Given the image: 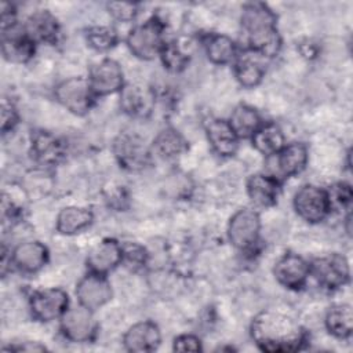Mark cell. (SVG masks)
Returning a JSON list of instances; mask_svg holds the SVG:
<instances>
[{
    "label": "cell",
    "mask_w": 353,
    "mask_h": 353,
    "mask_svg": "<svg viewBox=\"0 0 353 353\" xmlns=\"http://www.w3.org/2000/svg\"><path fill=\"white\" fill-rule=\"evenodd\" d=\"M91 312L80 303L68 309L61 317V332L63 336L76 343L92 341L97 334V323Z\"/></svg>",
    "instance_id": "cell-8"
},
{
    "label": "cell",
    "mask_w": 353,
    "mask_h": 353,
    "mask_svg": "<svg viewBox=\"0 0 353 353\" xmlns=\"http://www.w3.org/2000/svg\"><path fill=\"white\" fill-rule=\"evenodd\" d=\"M327 192L331 210L332 208H350L352 203V189L347 183H335L330 186Z\"/></svg>",
    "instance_id": "cell-33"
},
{
    "label": "cell",
    "mask_w": 353,
    "mask_h": 353,
    "mask_svg": "<svg viewBox=\"0 0 353 353\" xmlns=\"http://www.w3.org/2000/svg\"><path fill=\"white\" fill-rule=\"evenodd\" d=\"M276 15L265 3H248L243 8L241 26L250 51L262 58L274 57L281 46L276 28Z\"/></svg>",
    "instance_id": "cell-2"
},
{
    "label": "cell",
    "mask_w": 353,
    "mask_h": 353,
    "mask_svg": "<svg viewBox=\"0 0 353 353\" xmlns=\"http://www.w3.org/2000/svg\"><path fill=\"white\" fill-rule=\"evenodd\" d=\"M113 150L119 163L128 170H139L145 167L149 160V150L145 142L137 135H119L114 141Z\"/></svg>",
    "instance_id": "cell-15"
},
{
    "label": "cell",
    "mask_w": 353,
    "mask_h": 353,
    "mask_svg": "<svg viewBox=\"0 0 353 353\" xmlns=\"http://www.w3.org/2000/svg\"><path fill=\"white\" fill-rule=\"evenodd\" d=\"M229 124L233 128L237 138L240 139V138H251L256 132V130L262 125V121H261V116L254 108L241 103L236 106L234 110L232 112Z\"/></svg>",
    "instance_id": "cell-24"
},
{
    "label": "cell",
    "mask_w": 353,
    "mask_h": 353,
    "mask_svg": "<svg viewBox=\"0 0 353 353\" xmlns=\"http://www.w3.org/2000/svg\"><path fill=\"white\" fill-rule=\"evenodd\" d=\"M325 327L330 334L339 339H346L353 331V314L349 305L332 306L325 314Z\"/></svg>",
    "instance_id": "cell-27"
},
{
    "label": "cell",
    "mask_w": 353,
    "mask_h": 353,
    "mask_svg": "<svg viewBox=\"0 0 353 353\" xmlns=\"http://www.w3.org/2000/svg\"><path fill=\"white\" fill-rule=\"evenodd\" d=\"M123 262V247L114 239H103L91 248L87 256L90 272L106 274Z\"/></svg>",
    "instance_id": "cell-16"
},
{
    "label": "cell",
    "mask_w": 353,
    "mask_h": 353,
    "mask_svg": "<svg viewBox=\"0 0 353 353\" xmlns=\"http://www.w3.org/2000/svg\"><path fill=\"white\" fill-rule=\"evenodd\" d=\"M310 273L325 288H339L349 281V263L341 254L316 258L309 265Z\"/></svg>",
    "instance_id": "cell-9"
},
{
    "label": "cell",
    "mask_w": 353,
    "mask_h": 353,
    "mask_svg": "<svg viewBox=\"0 0 353 353\" xmlns=\"http://www.w3.org/2000/svg\"><path fill=\"white\" fill-rule=\"evenodd\" d=\"M68 294L61 288H46L34 291L29 299V306L34 319L51 321L61 319L68 310Z\"/></svg>",
    "instance_id": "cell-10"
},
{
    "label": "cell",
    "mask_w": 353,
    "mask_h": 353,
    "mask_svg": "<svg viewBox=\"0 0 353 353\" xmlns=\"http://www.w3.org/2000/svg\"><path fill=\"white\" fill-rule=\"evenodd\" d=\"M11 261L19 270L34 273L47 263L48 250L40 241H25L14 248Z\"/></svg>",
    "instance_id": "cell-19"
},
{
    "label": "cell",
    "mask_w": 353,
    "mask_h": 353,
    "mask_svg": "<svg viewBox=\"0 0 353 353\" xmlns=\"http://www.w3.org/2000/svg\"><path fill=\"white\" fill-rule=\"evenodd\" d=\"M85 39L92 48L106 51L117 43V33L110 26H91L87 29Z\"/></svg>",
    "instance_id": "cell-31"
},
{
    "label": "cell",
    "mask_w": 353,
    "mask_h": 353,
    "mask_svg": "<svg viewBox=\"0 0 353 353\" xmlns=\"http://www.w3.org/2000/svg\"><path fill=\"white\" fill-rule=\"evenodd\" d=\"M18 123V112L14 103L8 99H3L1 102V132L6 134L11 131Z\"/></svg>",
    "instance_id": "cell-36"
},
{
    "label": "cell",
    "mask_w": 353,
    "mask_h": 353,
    "mask_svg": "<svg viewBox=\"0 0 353 353\" xmlns=\"http://www.w3.org/2000/svg\"><path fill=\"white\" fill-rule=\"evenodd\" d=\"M306 163L307 148L303 143L294 142L290 145H284L276 154L269 156V175L280 182L281 179L299 174L305 168Z\"/></svg>",
    "instance_id": "cell-6"
},
{
    "label": "cell",
    "mask_w": 353,
    "mask_h": 353,
    "mask_svg": "<svg viewBox=\"0 0 353 353\" xmlns=\"http://www.w3.org/2000/svg\"><path fill=\"white\" fill-rule=\"evenodd\" d=\"M150 98L149 95L137 85H127L121 88V101L120 105L123 110L132 116L143 114L149 110Z\"/></svg>",
    "instance_id": "cell-30"
},
{
    "label": "cell",
    "mask_w": 353,
    "mask_h": 353,
    "mask_svg": "<svg viewBox=\"0 0 353 353\" xmlns=\"http://www.w3.org/2000/svg\"><path fill=\"white\" fill-rule=\"evenodd\" d=\"M280 182L269 174H254L247 181V193L254 204L272 207L277 203Z\"/></svg>",
    "instance_id": "cell-20"
},
{
    "label": "cell",
    "mask_w": 353,
    "mask_h": 353,
    "mask_svg": "<svg viewBox=\"0 0 353 353\" xmlns=\"http://www.w3.org/2000/svg\"><path fill=\"white\" fill-rule=\"evenodd\" d=\"M294 208L309 223L321 222L331 212L327 192L314 185H305L295 193Z\"/></svg>",
    "instance_id": "cell-5"
},
{
    "label": "cell",
    "mask_w": 353,
    "mask_h": 353,
    "mask_svg": "<svg viewBox=\"0 0 353 353\" xmlns=\"http://www.w3.org/2000/svg\"><path fill=\"white\" fill-rule=\"evenodd\" d=\"M26 34L34 41L55 43L59 34V25L57 18L48 11L33 12L23 26Z\"/></svg>",
    "instance_id": "cell-21"
},
{
    "label": "cell",
    "mask_w": 353,
    "mask_h": 353,
    "mask_svg": "<svg viewBox=\"0 0 353 353\" xmlns=\"http://www.w3.org/2000/svg\"><path fill=\"white\" fill-rule=\"evenodd\" d=\"M251 336L261 350L269 353L296 352L306 339L303 328L292 317L274 310H265L254 317Z\"/></svg>",
    "instance_id": "cell-1"
},
{
    "label": "cell",
    "mask_w": 353,
    "mask_h": 353,
    "mask_svg": "<svg viewBox=\"0 0 353 353\" xmlns=\"http://www.w3.org/2000/svg\"><path fill=\"white\" fill-rule=\"evenodd\" d=\"M261 219L259 215L250 208L239 210L229 222L228 236L230 243L239 250H251L259 237Z\"/></svg>",
    "instance_id": "cell-7"
},
{
    "label": "cell",
    "mask_w": 353,
    "mask_h": 353,
    "mask_svg": "<svg viewBox=\"0 0 353 353\" xmlns=\"http://www.w3.org/2000/svg\"><path fill=\"white\" fill-rule=\"evenodd\" d=\"M8 350H25V352H43L46 346L40 345L39 342H25L19 346H10Z\"/></svg>",
    "instance_id": "cell-38"
},
{
    "label": "cell",
    "mask_w": 353,
    "mask_h": 353,
    "mask_svg": "<svg viewBox=\"0 0 353 353\" xmlns=\"http://www.w3.org/2000/svg\"><path fill=\"white\" fill-rule=\"evenodd\" d=\"M32 150L43 164H54L62 157L61 142L46 131H37L32 135Z\"/></svg>",
    "instance_id": "cell-26"
},
{
    "label": "cell",
    "mask_w": 353,
    "mask_h": 353,
    "mask_svg": "<svg viewBox=\"0 0 353 353\" xmlns=\"http://www.w3.org/2000/svg\"><path fill=\"white\" fill-rule=\"evenodd\" d=\"M161 341L160 330L153 321H139L124 334L123 342L128 352L146 353L159 347Z\"/></svg>",
    "instance_id": "cell-17"
},
{
    "label": "cell",
    "mask_w": 353,
    "mask_h": 353,
    "mask_svg": "<svg viewBox=\"0 0 353 353\" xmlns=\"http://www.w3.org/2000/svg\"><path fill=\"white\" fill-rule=\"evenodd\" d=\"M261 55L250 51L241 57L234 63V74L237 81L245 87L252 88L256 87L265 74V68L261 62Z\"/></svg>",
    "instance_id": "cell-22"
},
{
    "label": "cell",
    "mask_w": 353,
    "mask_h": 353,
    "mask_svg": "<svg viewBox=\"0 0 353 353\" xmlns=\"http://www.w3.org/2000/svg\"><path fill=\"white\" fill-rule=\"evenodd\" d=\"M94 219L90 210L83 207H65L57 216V230L62 234H74L85 229Z\"/></svg>",
    "instance_id": "cell-23"
},
{
    "label": "cell",
    "mask_w": 353,
    "mask_h": 353,
    "mask_svg": "<svg viewBox=\"0 0 353 353\" xmlns=\"http://www.w3.org/2000/svg\"><path fill=\"white\" fill-rule=\"evenodd\" d=\"M172 349L176 352H200L203 347L197 336L190 334H183L174 339Z\"/></svg>",
    "instance_id": "cell-37"
},
{
    "label": "cell",
    "mask_w": 353,
    "mask_h": 353,
    "mask_svg": "<svg viewBox=\"0 0 353 353\" xmlns=\"http://www.w3.org/2000/svg\"><path fill=\"white\" fill-rule=\"evenodd\" d=\"M123 247V261L131 266H142L146 262L148 254L145 248L135 243H128Z\"/></svg>",
    "instance_id": "cell-35"
},
{
    "label": "cell",
    "mask_w": 353,
    "mask_h": 353,
    "mask_svg": "<svg viewBox=\"0 0 353 353\" xmlns=\"http://www.w3.org/2000/svg\"><path fill=\"white\" fill-rule=\"evenodd\" d=\"M164 43L163 23L156 17L137 25L127 36L130 51L141 59H152L156 55H160Z\"/></svg>",
    "instance_id": "cell-3"
},
{
    "label": "cell",
    "mask_w": 353,
    "mask_h": 353,
    "mask_svg": "<svg viewBox=\"0 0 353 353\" xmlns=\"http://www.w3.org/2000/svg\"><path fill=\"white\" fill-rule=\"evenodd\" d=\"M205 132L212 149L219 156L230 157L236 154L239 149V138L229 121L222 119H208L205 121Z\"/></svg>",
    "instance_id": "cell-18"
},
{
    "label": "cell",
    "mask_w": 353,
    "mask_h": 353,
    "mask_svg": "<svg viewBox=\"0 0 353 353\" xmlns=\"http://www.w3.org/2000/svg\"><path fill=\"white\" fill-rule=\"evenodd\" d=\"M57 101L74 114H85L94 102V92L88 79L70 77L61 81L55 88Z\"/></svg>",
    "instance_id": "cell-4"
},
{
    "label": "cell",
    "mask_w": 353,
    "mask_h": 353,
    "mask_svg": "<svg viewBox=\"0 0 353 353\" xmlns=\"http://www.w3.org/2000/svg\"><path fill=\"white\" fill-rule=\"evenodd\" d=\"M160 57L164 66L172 72L182 70L189 62V54L182 51V48L176 46V43H164L160 51Z\"/></svg>",
    "instance_id": "cell-32"
},
{
    "label": "cell",
    "mask_w": 353,
    "mask_h": 353,
    "mask_svg": "<svg viewBox=\"0 0 353 353\" xmlns=\"http://www.w3.org/2000/svg\"><path fill=\"white\" fill-rule=\"evenodd\" d=\"M34 41L17 23L1 29V51L7 61L23 63L34 54Z\"/></svg>",
    "instance_id": "cell-12"
},
{
    "label": "cell",
    "mask_w": 353,
    "mask_h": 353,
    "mask_svg": "<svg viewBox=\"0 0 353 353\" xmlns=\"http://www.w3.org/2000/svg\"><path fill=\"white\" fill-rule=\"evenodd\" d=\"M273 273L281 285L291 290H298L306 283L310 269L309 263L302 256L290 252L283 255L276 262Z\"/></svg>",
    "instance_id": "cell-14"
},
{
    "label": "cell",
    "mask_w": 353,
    "mask_h": 353,
    "mask_svg": "<svg viewBox=\"0 0 353 353\" xmlns=\"http://www.w3.org/2000/svg\"><path fill=\"white\" fill-rule=\"evenodd\" d=\"M88 83L95 97L113 94L123 88V70L116 61L103 59L91 69Z\"/></svg>",
    "instance_id": "cell-13"
},
{
    "label": "cell",
    "mask_w": 353,
    "mask_h": 353,
    "mask_svg": "<svg viewBox=\"0 0 353 353\" xmlns=\"http://www.w3.org/2000/svg\"><path fill=\"white\" fill-rule=\"evenodd\" d=\"M109 14L117 21L130 22L138 14V6L135 3H125V1H110L106 4Z\"/></svg>",
    "instance_id": "cell-34"
},
{
    "label": "cell",
    "mask_w": 353,
    "mask_h": 353,
    "mask_svg": "<svg viewBox=\"0 0 353 353\" xmlns=\"http://www.w3.org/2000/svg\"><path fill=\"white\" fill-rule=\"evenodd\" d=\"M207 57L212 63L225 65L234 59L237 47L236 43L225 34H212L205 44Z\"/></svg>",
    "instance_id": "cell-28"
},
{
    "label": "cell",
    "mask_w": 353,
    "mask_h": 353,
    "mask_svg": "<svg viewBox=\"0 0 353 353\" xmlns=\"http://www.w3.org/2000/svg\"><path fill=\"white\" fill-rule=\"evenodd\" d=\"M76 296L80 305L95 310L112 299V287L105 274L90 272L79 281Z\"/></svg>",
    "instance_id": "cell-11"
},
{
    "label": "cell",
    "mask_w": 353,
    "mask_h": 353,
    "mask_svg": "<svg viewBox=\"0 0 353 353\" xmlns=\"http://www.w3.org/2000/svg\"><path fill=\"white\" fill-rule=\"evenodd\" d=\"M186 149V142L182 135L172 130L165 128L153 141V150L164 159H171L181 154Z\"/></svg>",
    "instance_id": "cell-29"
},
{
    "label": "cell",
    "mask_w": 353,
    "mask_h": 353,
    "mask_svg": "<svg viewBox=\"0 0 353 353\" xmlns=\"http://www.w3.org/2000/svg\"><path fill=\"white\" fill-rule=\"evenodd\" d=\"M251 141L254 148L268 157L276 154L285 145L284 135L280 127L274 123L262 124L251 137Z\"/></svg>",
    "instance_id": "cell-25"
}]
</instances>
